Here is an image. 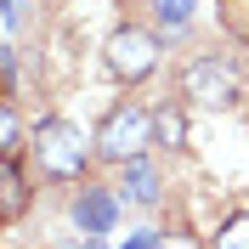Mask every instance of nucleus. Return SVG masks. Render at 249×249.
Here are the masks:
<instances>
[{
    "mask_svg": "<svg viewBox=\"0 0 249 249\" xmlns=\"http://www.w3.org/2000/svg\"><path fill=\"white\" fill-rule=\"evenodd\" d=\"M29 153H34V164H40V176H51V181H79V176H85V159H91L96 147H85V130H79L74 119H40Z\"/></svg>",
    "mask_w": 249,
    "mask_h": 249,
    "instance_id": "f257e3e1",
    "label": "nucleus"
},
{
    "mask_svg": "<svg viewBox=\"0 0 249 249\" xmlns=\"http://www.w3.org/2000/svg\"><path fill=\"white\" fill-rule=\"evenodd\" d=\"M153 108H142V102H119V108L102 113V124H96V159H108V164H130V159H142L147 147H153Z\"/></svg>",
    "mask_w": 249,
    "mask_h": 249,
    "instance_id": "f03ea898",
    "label": "nucleus"
},
{
    "mask_svg": "<svg viewBox=\"0 0 249 249\" xmlns=\"http://www.w3.org/2000/svg\"><path fill=\"white\" fill-rule=\"evenodd\" d=\"M176 91L193 108H232L238 96H244V85H238V68L227 57H193V62H181Z\"/></svg>",
    "mask_w": 249,
    "mask_h": 249,
    "instance_id": "7ed1b4c3",
    "label": "nucleus"
},
{
    "mask_svg": "<svg viewBox=\"0 0 249 249\" xmlns=\"http://www.w3.org/2000/svg\"><path fill=\"white\" fill-rule=\"evenodd\" d=\"M102 62H108L113 79L142 85V79L159 68V34L142 29V23H119V29L108 34V46H102Z\"/></svg>",
    "mask_w": 249,
    "mask_h": 249,
    "instance_id": "20e7f679",
    "label": "nucleus"
},
{
    "mask_svg": "<svg viewBox=\"0 0 249 249\" xmlns=\"http://www.w3.org/2000/svg\"><path fill=\"white\" fill-rule=\"evenodd\" d=\"M119 204H124V198H113L108 187H91V181H85V193L74 198V227H79L85 238H108L113 221H119Z\"/></svg>",
    "mask_w": 249,
    "mask_h": 249,
    "instance_id": "39448f33",
    "label": "nucleus"
},
{
    "mask_svg": "<svg viewBox=\"0 0 249 249\" xmlns=\"http://www.w3.org/2000/svg\"><path fill=\"white\" fill-rule=\"evenodd\" d=\"M119 198H124V204H142V210H153V204L164 198V181H159V170L147 164V153L124 164V176H119Z\"/></svg>",
    "mask_w": 249,
    "mask_h": 249,
    "instance_id": "423d86ee",
    "label": "nucleus"
},
{
    "mask_svg": "<svg viewBox=\"0 0 249 249\" xmlns=\"http://www.w3.org/2000/svg\"><path fill=\"white\" fill-rule=\"evenodd\" d=\"M23 210H29V176H23L17 153H0V215L17 221Z\"/></svg>",
    "mask_w": 249,
    "mask_h": 249,
    "instance_id": "0eeeda50",
    "label": "nucleus"
},
{
    "mask_svg": "<svg viewBox=\"0 0 249 249\" xmlns=\"http://www.w3.org/2000/svg\"><path fill=\"white\" fill-rule=\"evenodd\" d=\"M153 136H159V147H170V153L187 147V113L176 108V102H159L153 108Z\"/></svg>",
    "mask_w": 249,
    "mask_h": 249,
    "instance_id": "6e6552de",
    "label": "nucleus"
},
{
    "mask_svg": "<svg viewBox=\"0 0 249 249\" xmlns=\"http://www.w3.org/2000/svg\"><path fill=\"white\" fill-rule=\"evenodd\" d=\"M210 249H249V210H238V215H227L215 227V244Z\"/></svg>",
    "mask_w": 249,
    "mask_h": 249,
    "instance_id": "1a4fd4ad",
    "label": "nucleus"
},
{
    "mask_svg": "<svg viewBox=\"0 0 249 249\" xmlns=\"http://www.w3.org/2000/svg\"><path fill=\"white\" fill-rule=\"evenodd\" d=\"M215 6H221V29L238 46H249V0H215Z\"/></svg>",
    "mask_w": 249,
    "mask_h": 249,
    "instance_id": "9d476101",
    "label": "nucleus"
},
{
    "mask_svg": "<svg viewBox=\"0 0 249 249\" xmlns=\"http://www.w3.org/2000/svg\"><path fill=\"white\" fill-rule=\"evenodd\" d=\"M193 6H198V0H153V17H159V29H187V23H193Z\"/></svg>",
    "mask_w": 249,
    "mask_h": 249,
    "instance_id": "9b49d317",
    "label": "nucleus"
},
{
    "mask_svg": "<svg viewBox=\"0 0 249 249\" xmlns=\"http://www.w3.org/2000/svg\"><path fill=\"white\" fill-rule=\"evenodd\" d=\"M0 153H23V124H17L12 96H6V113H0Z\"/></svg>",
    "mask_w": 249,
    "mask_h": 249,
    "instance_id": "f8f14e48",
    "label": "nucleus"
},
{
    "mask_svg": "<svg viewBox=\"0 0 249 249\" xmlns=\"http://www.w3.org/2000/svg\"><path fill=\"white\" fill-rule=\"evenodd\" d=\"M159 249H210V244H204L198 232H181V227H176V232H159Z\"/></svg>",
    "mask_w": 249,
    "mask_h": 249,
    "instance_id": "ddd939ff",
    "label": "nucleus"
},
{
    "mask_svg": "<svg viewBox=\"0 0 249 249\" xmlns=\"http://www.w3.org/2000/svg\"><path fill=\"white\" fill-rule=\"evenodd\" d=\"M23 6H29V0H0V17H6V34H12L17 23H23Z\"/></svg>",
    "mask_w": 249,
    "mask_h": 249,
    "instance_id": "4468645a",
    "label": "nucleus"
},
{
    "mask_svg": "<svg viewBox=\"0 0 249 249\" xmlns=\"http://www.w3.org/2000/svg\"><path fill=\"white\" fill-rule=\"evenodd\" d=\"M124 249H159V238H153V232H130V238H124Z\"/></svg>",
    "mask_w": 249,
    "mask_h": 249,
    "instance_id": "2eb2a0df",
    "label": "nucleus"
}]
</instances>
